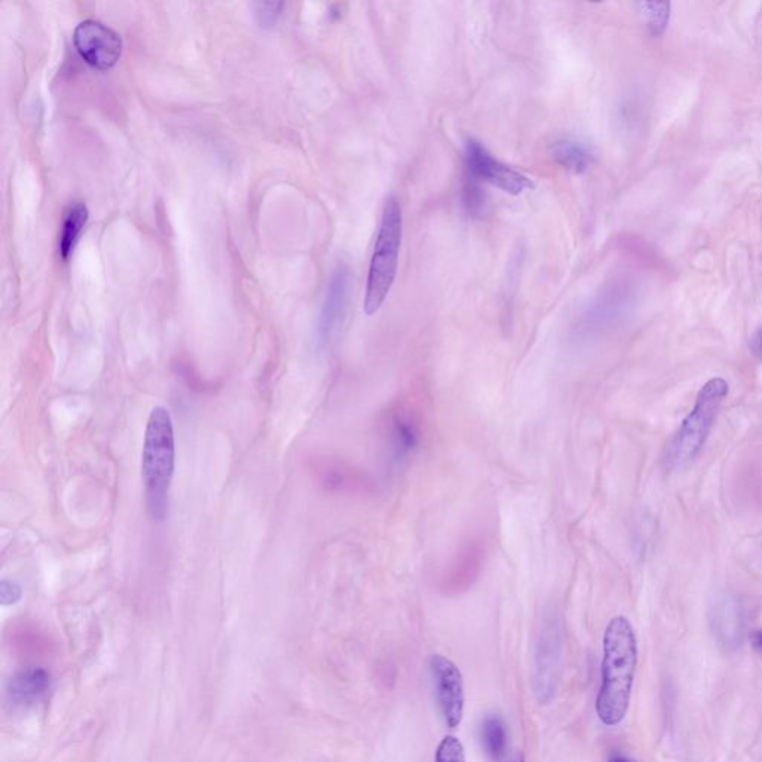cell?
Returning <instances> with one entry per match:
<instances>
[{
  "instance_id": "7402d4cb",
  "label": "cell",
  "mask_w": 762,
  "mask_h": 762,
  "mask_svg": "<svg viewBox=\"0 0 762 762\" xmlns=\"http://www.w3.org/2000/svg\"><path fill=\"white\" fill-rule=\"evenodd\" d=\"M21 588L20 585L11 581H3L0 584V599H2L3 605H14L20 600Z\"/></svg>"
},
{
  "instance_id": "d6986e66",
  "label": "cell",
  "mask_w": 762,
  "mask_h": 762,
  "mask_svg": "<svg viewBox=\"0 0 762 762\" xmlns=\"http://www.w3.org/2000/svg\"><path fill=\"white\" fill-rule=\"evenodd\" d=\"M435 762H466L463 743L457 737L445 736L435 752Z\"/></svg>"
},
{
  "instance_id": "ffe728a7",
  "label": "cell",
  "mask_w": 762,
  "mask_h": 762,
  "mask_svg": "<svg viewBox=\"0 0 762 762\" xmlns=\"http://www.w3.org/2000/svg\"><path fill=\"white\" fill-rule=\"evenodd\" d=\"M465 181V206L469 213H480L483 210L484 198L481 194L480 187H478L477 179L472 176L466 175Z\"/></svg>"
},
{
  "instance_id": "ac0fdd59",
  "label": "cell",
  "mask_w": 762,
  "mask_h": 762,
  "mask_svg": "<svg viewBox=\"0 0 762 762\" xmlns=\"http://www.w3.org/2000/svg\"><path fill=\"white\" fill-rule=\"evenodd\" d=\"M639 8L642 9L643 17L646 18L649 33L652 36L663 35L669 24L670 3L645 2L639 3Z\"/></svg>"
},
{
  "instance_id": "3957f363",
  "label": "cell",
  "mask_w": 762,
  "mask_h": 762,
  "mask_svg": "<svg viewBox=\"0 0 762 762\" xmlns=\"http://www.w3.org/2000/svg\"><path fill=\"white\" fill-rule=\"evenodd\" d=\"M728 392L730 386L722 377H713L701 387L693 410L667 444L664 460L670 469L685 468L699 456Z\"/></svg>"
},
{
  "instance_id": "44dd1931",
  "label": "cell",
  "mask_w": 762,
  "mask_h": 762,
  "mask_svg": "<svg viewBox=\"0 0 762 762\" xmlns=\"http://www.w3.org/2000/svg\"><path fill=\"white\" fill-rule=\"evenodd\" d=\"M282 6L283 3H258V5H256V17H258L261 26H271V24L276 23Z\"/></svg>"
},
{
  "instance_id": "4fadbf2b",
  "label": "cell",
  "mask_w": 762,
  "mask_h": 762,
  "mask_svg": "<svg viewBox=\"0 0 762 762\" xmlns=\"http://www.w3.org/2000/svg\"><path fill=\"white\" fill-rule=\"evenodd\" d=\"M50 688V675L45 670H23L12 678L9 684V697L18 704L35 703Z\"/></svg>"
},
{
  "instance_id": "e0dca14e",
  "label": "cell",
  "mask_w": 762,
  "mask_h": 762,
  "mask_svg": "<svg viewBox=\"0 0 762 762\" xmlns=\"http://www.w3.org/2000/svg\"><path fill=\"white\" fill-rule=\"evenodd\" d=\"M715 623L724 636H736L737 633H740L737 632L740 630V609L736 600L725 597L718 603L715 611Z\"/></svg>"
},
{
  "instance_id": "52a82bcc",
  "label": "cell",
  "mask_w": 762,
  "mask_h": 762,
  "mask_svg": "<svg viewBox=\"0 0 762 762\" xmlns=\"http://www.w3.org/2000/svg\"><path fill=\"white\" fill-rule=\"evenodd\" d=\"M560 657H562V629L556 615L551 614L544 621L538 648H536L533 690H535L536 699L541 703H547L556 691Z\"/></svg>"
},
{
  "instance_id": "484cf974",
  "label": "cell",
  "mask_w": 762,
  "mask_h": 762,
  "mask_svg": "<svg viewBox=\"0 0 762 762\" xmlns=\"http://www.w3.org/2000/svg\"><path fill=\"white\" fill-rule=\"evenodd\" d=\"M514 762H524L523 755H521V754L517 755V757H515V761Z\"/></svg>"
},
{
  "instance_id": "9a60e30c",
  "label": "cell",
  "mask_w": 762,
  "mask_h": 762,
  "mask_svg": "<svg viewBox=\"0 0 762 762\" xmlns=\"http://www.w3.org/2000/svg\"><path fill=\"white\" fill-rule=\"evenodd\" d=\"M87 221L88 209L84 203H75L67 209L63 219L62 236H60V255L64 261L72 255Z\"/></svg>"
},
{
  "instance_id": "7a4b0ae2",
  "label": "cell",
  "mask_w": 762,
  "mask_h": 762,
  "mask_svg": "<svg viewBox=\"0 0 762 762\" xmlns=\"http://www.w3.org/2000/svg\"><path fill=\"white\" fill-rule=\"evenodd\" d=\"M175 472V431L172 416L155 407L146 423L142 450V480L146 507L154 520L163 521L169 509V492Z\"/></svg>"
},
{
  "instance_id": "8992f818",
  "label": "cell",
  "mask_w": 762,
  "mask_h": 762,
  "mask_svg": "<svg viewBox=\"0 0 762 762\" xmlns=\"http://www.w3.org/2000/svg\"><path fill=\"white\" fill-rule=\"evenodd\" d=\"M73 44L85 62L100 70L114 67L123 54L120 35L97 20L79 23L73 32Z\"/></svg>"
},
{
  "instance_id": "7c38bea8",
  "label": "cell",
  "mask_w": 762,
  "mask_h": 762,
  "mask_svg": "<svg viewBox=\"0 0 762 762\" xmlns=\"http://www.w3.org/2000/svg\"><path fill=\"white\" fill-rule=\"evenodd\" d=\"M322 480L328 489L337 492L367 493L376 492V481L362 469L353 468L346 463H329L322 469Z\"/></svg>"
},
{
  "instance_id": "30bf717a",
  "label": "cell",
  "mask_w": 762,
  "mask_h": 762,
  "mask_svg": "<svg viewBox=\"0 0 762 762\" xmlns=\"http://www.w3.org/2000/svg\"><path fill=\"white\" fill-rule=\"evenodd\" d=\"M383 437L390 460L396 465L413 456L420 443V425L413 413L404 405L387 411L383 420Z\"/></svg>"
},
{
  "instance_id": "ba28073f",
  "label": "cell",
  "mask_w": 762,
  "mask_h": 762,
  "mask_svg": "<svg viewBox=\"0 0 762 762\" xmlns=\"http://www.w3.org/2000/svg\"><path fill=\"white\" fill-rule=\"evenodd\" d=\"M429 669L445 725L448 728L459 727L465 707L463 679L459 667L443 655H434L429 661Z\"/></svg>"
},
{
  "instance_id": "6da1fadb",
  "label": "cell",
  "mask_w": 762,
  "mask_h": 762,
  "mask_svg": "<svg viewBox=\"0 0 762 762\" xmlns=\"http://www.w3.org/2000/svg\"><path fill=\"white\" fill-rule=\"evenodd\" d=\"M637 667L635 630L626 617L609 621L603 636L602 684L596 712L606 727H615L626 718Z\"/></svg>"
},
{
  "instance_id": "9c48e42d",
  "label": "cell",
  "mask_w": 762,
  "mask_h": 762,
  "mask_svg": "<svg viewBox=\"0 0 762 762\" xmlns=\"http://www.w3.org/2000/svg\"><path fill=\"white\" fill-rule=\"evenodd\" d=\"M486 559L487 545L484 539H466L444 569L441 588L448 594L468 590L483 572Z\"/></svg>"
},
{
  "instance_id": "5bb4252c",
  "label": "cell",
  "mask_w": 762,
  "mask_h": 762,
  "mask_svg": "<svg viewBox=\"0 0 762 762\" xmlns=\"http://www.w3.org/2000/svg\"><path fill=\"white\" fill-rule=\"evenodd\" d=\"M551 155L557 164L575 175L587 172L593 163V155L587 146L573 140H559L554 143L551 146Z\"/></svg>"
},
{
  "instance_id": "8fae6325",
  "label": "cell",
  "mask_w": 762,
  "mask_h": 762,
  "mask_svg": "<svg viewBox=\"0 0 762 762\" xmlns=\"http://www.w3.org/2000/svg\"><path fill=\"white\" fill-rule=\"evenodd\" d=\"M347 291H349V276L344 268H338L332 276L326 295L325 306L320 316V338L323 343H328L338 326L343 322L346 315Z\"/></svg>"
},
{
  "instance_id": "5b68a950",
  "label": "cell",
  "mask_w": 762,
  "mask_h": 762,
  "mask_svg": "<svg viewBox=\"0 0 762 762\" xmlns=\"http://www.w3.org/2000/svg\"><path fill=\"white\" fill-rule=\"evenodd\" d=\"M465 164L466 175L487 182L508 194L518 195L533 188L532 181L526 175L493 157L478 140L466 143Z\"/></svg>"
},
{
  "instance_id": "2e32d148",
  "label": "cell",
  "mask_w": 762,
  "mask_h": 762,
  "mask_svg": "<svg viewBox=\"0 0 762 762\" xmlns=\"http://www.w3.org/2000/svg\"><path fill=\"white\" fill-rule=\"evenodd\" d=\"M481 742L484 751L493 761L499 762L507 751V728L499 715H489L481 725Z\"/></svg>"
},
{
  "instance_id": "cb8c5ba5",
  "label": "cell",
  "mask_w": 762,
  "mask_h": 762,
  "mask_svg": "<svg viewBox=\"0 0 762 762\" xmlns=\"http://www.w3.org/2000/svg\"><path fill=\"white\" fill-rule=\"evenodd\" d=\"M751 643L755 651L762 655V630H755L751 635Z\"/></svg>"
},
{
  "instance_id": "277c9868",
  "label": "cell",
  "mask_w": 762,
  "mask_h": 762,
  "mask_svg": "<svg viewBox=\"0 0 762 762\" xmlns=\"http://www.w3.org/2000/svg\"><path fill=\"white\" fill-rule=\"evenodd\" d=\"M402 240V213L398 198L389 195L384 201L376 248L368 271L364 310L368 316L376 315L386 301L396 271Z\"/></svg>"
},
{
  "instance_id": "603a6c76",
  "label": "cell",
  "mask_w": 762,
  "mask_h": 762,
  "mask_svg": "<svg viewBox=\"0 0 762 762\" xmlns=\"http://www.w3.org/2000/svg\"><path fill=\"white\" fill-rule=\"evenodd\" d=\"M751 349L754 355L762 361V326L755 332L754 338H752Z\"/></svg>"
},
{
  "instance_id": "d4e9b609",
  "label": "cell",
  "mask_w": 762,
  "mask_h": 762,
  "mask_svg": "<svg viewBox=\"0 0 762 762\" xmlns=\"http://www.w3.org/2000/svg\"><path fill=\"white\" fill-rule=\"evenodd\" d=\"M608 762H635V761L630 760V758L624 757V755L615 754V755H612L611 758H609Z\"/></svg>"
}]
</instances>
